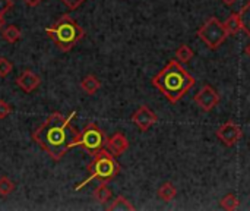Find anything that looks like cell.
Wrapping results in <instances>:
<instances>
[{
  "instance_id": "6da1fadb",
  "label": "cell",
  "mask_w": 250,
  "mask_h": 211,
  "mask_svg": "<svg viewBox=\"0 0 250 211\" xmlns=\"http://www.w3.org/2000/svg\"><path fill=\"white\" fill-rule=\"evenodd\" d=\"M76 116V112H72L69 116L62 113H51L45 122L37 128L32 134V140L54 160L59 162L64 154L75 147L78 131L72 128V119Z\"/></svg>"
},
{
  "instance_id": "30bf717a",
  "label": "cell",
  "mask_w": 250,
  "mask_h": 211,
  "mask_svg": "<svg viewBox=\"0 0 250 211\" xmlns=\"http://www.w3.org/2000/svg\"><path fill=\"white\" fill-rule=\"evenodd\" d=\"M105 148H107L114 157H119V156H122L123 153L127 151V148H129V140L125 137V134L116 132L113 137L107 138Z\"/></svg>"
},
{
  "instance_id": "e0dca14e",
  "label": "cell",
  "mask_w": 250,
  "mask_h": 211,
  "mask_svg": "<svg viewBox=\"0 0 250 211\" xmlns=\"http://www.w3.org/2000/svg\"><path fill=\"white\" fill-rule=\"evenodd\" d=\"M224 26L229 32V35H234L242 29V21H240V15L239 13H233L227 18V21L224 22Z\"/></svg>"
},
{
  "instance_id": "8992f818",
  "label": "cell",
  "mask_w": 250,
  "mask_h": 211,
  "mask_svg": "<svg viewBox=\"0 0 250 211\" xmlns=\"http://www.w3.org/2000/svg\"><path fill=\"white\" fill-rule=\"evenodd\" d=\"M198 37L201 41H204L211 50H217L229 37V32L224 26V22H221L218 18L212 16L207 22H204L198 31Z\"/></svg>"
},
{
  "instance_id": "2e32d148",
  "label": "cell",
  "mask_w": 250,
  "mask_h": 211,
  "mask_svg": "<svg viewBox=\"0 0 250 211\" xmlns=\"http://www.w3.org/2000/svg\"><path fill=\"white\" fill-rule=\"evenodd\" d=\"M1 37H3L4 41L13 44V43H16V41L21 40L22 32H21V29L16 25H7L6 28L1 29Z\"/></svg>"
},
{
  "instance_id": "603a6c76",
  "label": "cell",
  "mask_w": 250,
  "mask_h": 211,
  "mask_svg": "<svg viewBox=\"0 0 250 211\" xmlns=\"http://www.w3.org/2000/svg\"><path fill=\"white\" fill-rule=\"evenodd\" d=\"M10 113H12V107H10V104H7L4 100H0V119L7 117Z\"/></svg>"
},
{
  "instance_id": "d6986e66",
  "label": "cell",
  "mask_w": 250,
  "mask_h": 211,
  "mask_svg": "<svg viewBox=\"0 0 250 211\" xmlns=\"http://www.w3.org/2000/svg\"><path fill=\"white\" fill-rule=\"evenodd\" d=\"M220 206H221V209H223V210L233 211L239 209L240 201H239V198H237L234 194H227L226 197H223V198H221Z\"/></svg>"
},
{
  "instance_id": "9a60e30c",
  "label": "cell",
  "mask_w": 250,
  "mask_h": 211,
  "mask_svg": "<svg viewBox=\"0 0 250 211\" xmlns=\"http://www.w3.org/2000/svg\"><path fill=\"white\" fill-rule=\"evenodd\" d=\"M177 195V189L176 187L171 184V182H164L160 188H158V197L163 200V201H173Z\"/></svg>"
},
{
  "instance_id": "7a4b0ae2",
  "label": "cell",
  "mask_w": 250,
  "mask_h": 211,
  "mask_svg": "<svg viewBox=\"0 0 250 211\" xmlns=\"http://www.w3.org/2000/svg\"><path fill=\"white\" fill-rule=\"evenodd\" d=\"M195 84L196 79L182 66L179 60H170L152 78V85L173 104L180 101Z\"/></svg>"
},
{
  "instance_id": "cb8c5ba5",
  "label": "cell",
  "mask_w": 250,
  "mask_h": 211,
  "mask_svg": "<svg viewBox=\"0 0 250 211\" xmlns=\"http://www.w3.org/2000/svg\"><path fill=\"white\" fill-rule=\"evenodd\" d=\"M13 7V1L12 0H0V15H6L10 9Z\"/></svg>"
},
{
  "instance_id": "52a82bcc",
  "label": "cell",
  "mask_w": 250,
  "mask_h": 211,
  "mask_svg": "<svg viewBox=\"0 0 250 211\" xmlns=\"http://www.w3.org/2000/svg\"><path fill=\"white\" fill-rule=\"evenodd\" d=\"M193 100H195V103L199 106L201 110H204V112H211V110H214V109L220 104V94H218L209 84H205V85L201 87V90L195 94Z\"/></svg>"
},
{
  "instance_id": "ba28073f",
  "label": "cell",
  "mask_w": 250,
  "mask_h": 211,
  "mask_svg": "<svg viewBox=\"0 0 250 211\" xmlns=\"http://www.w3.org/2000/svg\"><path fill=\"white\" fill-rule=\"evenodd\" d=\"M217 137L218 140L226 145V147H234L243 137V131L239 125H236L233 120H229L226 123H223L218 129H217Z\"/></svg>"
},
{
  "instance_id": "484cf974",
  "label": "cell",
  "mask_w": 250,
  "mask_h": 211,
  "mask_svg": "<svg viewBox=\"0 0 250 211\" xmlns=\"http://www.w3.org/2000/svg\"><path fill=\"white\" fill-rule=\"evenodd\" d=\"M25 4H28V6H31V7H35V6H38L42 0H22Z\"/></svg>"
},
{
  "instance_id": "5bb4252c",
  "label": "cell",
  "mask_w": 250,
  "mask_h": 211,
  "mask_svg": "<svg viewBox=\"0 0 250 211\" xmlns=\"http://www.w3.org/2000/svg\"><path fill=\"white\" fill-rule=\"evenodd\" d=\"M108 211H133L135 210V206L123 195H119L114 198V201L107 207Z\"/></svg>"
},
{
  "instance_id": "83f0119b",
  "label": "cell",
  "mask_w": 250,
  "mask_h": 211,
  "mask_svg": "<svg viewBox=\"0 0 250 211\" xmlns=\"http://www.w3.org/2000/svg\"><path fill=\"white\" fill-rule=\"evenodd\" d=\"M3 26H4V19H3V16L0 15V29H3Z\"/></svg>"
},
{
  "instance_id": "f1b7e54d",
  "label": "cell",
  "mask_w": 250,
  "mask_h": 211,
  "mask_svg": "<svg viewBox=\"0 0 250 211\" xmlns=\"http://www.w3.org/2000/svg\"><path fill=\"white\" fill-rule=\"evenodd\" d=\"M245 53H246V54H248V56L250 57V43L248 44V46H246V48H245Z\"/></svg>"
},
{
  "instance_id": "8fae6325",
  "label": "cell",
  "mask_w": 250,
  "mask_h": 211,
  "mask_svg": "<svg viewBox=\"0 0 250 211\" xmlns=\"http://www.w3.org/2000/svg\"><path fill=\"white\" fill-rule=\"evenodd\" d=\"M16 84H18V87H19L22 91H25V93H32V91H35V90L40 87L41 79H40V76H38L35 72L26 69V70H23V72L16 78Z\"/></svg>"
},
{
  "instance_id": "7402d4cb",
  "label": "cell",
  "mask_w": 250,
  "mask_h": 211,
  "mask_svg": "<svg viewBox=\"0 0 250 211\" xmlns=\"http://www.w3.org/2000/svg\"><path fill=\"white\" fill-rule=\"evenodd\" d=\"M13 69V65L6 57H0V78H6Z\"/></svg>"
},
{
  "instance_id": "d4e9b609",
  "label": "cell",
  "mask_w": 250,
  "mask_h": 211,
  "mask_svg": "<svg viewBox=\"0 0 250 211\" xmlns=\"http://www.w3.org/2000/svg\"><path fill=\"white\" fill-rule=\"evenodd\" d=\"M66 7H69L70 10H75V9H78L85 0H60Z\"/></svg>"
},
{
  "instance_id": "7c38bea8",
  "label": "cell",
  "mask_w": 250,
  "mask_h": 211,
  "mask_svg": "<svg viewBox=\"0 0 250 211\" xmlns=\"http://www.w3.org/2000/svg\"><path fill=\"white\" fill-rule=\"evenodd\" d=\"M81 88L82 91H85L89 95H94L100 88H101V82L94 76V75H86L82 82H81Z\"/></svg>"
},
{
  "instance_id": "5b68a950",
  "label": "cell",
  "mask_w": 250,
  "mask_h": 211,
  "mask_svg": "<svg viewBox=\"0 0 250 211\" xmlns=\"http://www.w3.org/2000/svg\"><path fill=\"white\" fill-rule=\"evenodd\" d=\"M105 144H107V137L104 131L94 122L88 123L81 132H78V137L75 141V147L83 148L91 156L105 148Z\"/></svg>"
},
{
  "instance_id": "44dd1931",
  "label": "cell",
  "mask_w": 250,
  "mask_h": 211,
  "mask_svg": "<svg viewBox=\"0 0 250 211\" xmlns=\"http://www.w3.org/2000/svg\"><path fill=\"white\" fill-rule=\"evenodd\" d=\"M13 191H15V184L9 178H6V176L0 178V195L1 197H7Z\"/></svg>"
},
{
  "instance_id": "ac0fdd59",
  "label": "cell",
  "mask_w": 250,
  "mask_h": 211,
  "mask_svg": "<svg viewBox=\"0 0 250 211\" xmlns=\"http://www.w3.org/2000/svg\"><path fill=\"white\" fill-rule=\"evenodd\" d=\"M193 56H195V53L188 44H182L176 50V60H179L180 63H189Z\"/></svg>"
},
{
  "instance_id": "9c48e42d",
  "label": "cell",
  "mask_w": 250,
  "mask_h": 211,
  "mask_svg": "<svg viewBox=\"0 0 250 211\" xmlns=\"http://www.w3.org/2000/svg\"><path fill=\"white\" fill-rule=\"evenodd\" d=\"M132 122L139 128L141 132H146L152 125L158 122V117L146 104H144L139 106L138 110L132 115Z\"/></svg>"
},
{
  "instance_id": "4316f807",
  "label": "cell",
  "mask_w": 250,
  "mask_h": 211,
  "mask_svg": "<svg viewBox=\"0 0 250 211\" xmlns=\"http://www.w3.org/2000/svg\"><path fill=\"white\" fill-rule=\"evenodd\" d=\"M221 1H223L224 4H227V6H233V4H234L236 1H239V0H221Z\"/></svg>"
},
{
  "instance_id": "ffe728a7",
  "label": "cell",
  "mask_w": 250,
  "mask_h": 211,
  "mask_svg": "<svg viewBox=\"0 0 250 211\" xmlns=\"http://www.w3.org/2000/svg\"><path fill=\"white\" fill-rule=\"evenodd\" d=\"M239 15H240V21H242V29L250 37V0L242 7Z\"/></svg>"
},
{
  "instance_id": "277c9868",
  "label": "cell",
  "mask_w": 250,
  "mask_h": 211,
  "mask_svg": "<svg viewBox=\"0 0 250 211\" xmlns=\"http://www.w3.org/2000/svg\"><path fill=\"white\" fill-rule=\"evenodd\" d=\"M120 173V164L117 163L116 157L107 150L103 148L97 154L92 156V162L88 166V178L83 179L81 184L75 187V191H81L83 187H86L92 181L100 182H110Z\"/></svg>"
},
{
  "instance_id": "4fadbf2b",
  "label": "cell",
  "mask_w": 250,
  "mask_h": 211,
  "mask_svg": "<svg viewBox=\"0 0 250 211\" xmlns=\"http://www.w3.org/2000/svg\"><path fill=\"white\" fill-rule=\"evenodd\" d=\"M111 197H113V192H111V189L108 188L107 182H101V184L95 188V191H94V198H95L100 204L108 203V201L111 200Z\"/></svg>"
},
{
  "instance_id": "3957f363",
  "label": "cell",
  "mask_w": 250,
  "mask_h": 211,
  "mask_svg": "<svg viewBox=\"0 0 250 211\" xmlns=\"http://www.w3.org/2000/svg\"><path fill=\"white\" fill-rule=\"evenodd\" d=\"M45 32L53 40V43L64 53L72 50L83 38L85 34L83 28L69 15H62L57 22L45 28Z\"/></svg>"
}]
</instances>
